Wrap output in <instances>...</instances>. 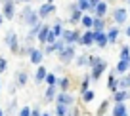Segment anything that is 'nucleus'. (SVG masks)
I'll return each instance as SVG.
<instances>
[{
	"label": "nucleus",
	"mask_w": 130,
	"mask_h": 116,
	"mask_svg": "<svg viewBox=\"0 0 130 116\" xmlns=\"http://www.w3.org/2000/svg\"><path fill=\"white\" fill-rule=\"evenodd\" d=\"M21 17H23V23L29 25V27H35L37 23H40V17H38V13L35 12L32 8H23Z\"/></svg>",
	"instance_id": "f257e3e1"
},
{
	"label": "nucleus",
	"mask_w": 130,
	"mask_h": 116,
	"mask_svg": "<svg viewBox=\"0 0 130 116\" xmlns=\"http://www.w3.org/2000/svg\"><path fill=\"white\" fill-rule=\"evenodd\" d=\"M37 13H38V17H40V19H46L48 15L56 13V4H54V2H46V4H42L40 8L37 10Z\"/></svg>",
	"instance_id": "f03ea898"
},
{
	"label": "nucleus",
	"mask_w": 130,
	"mask_h": 116,
	"mask_svg": "<svg viewBox=\"0 0 130 116\" xmlns=\"http://www.w3.org/2000/svg\"><path fill=\"white\" fill-rule=\"evenodd\" d=\"M2 15H4V19H13V15H15V2L13 0H4Z\"/></svg>",
	"instance_id": "7ed1b4c3"
},
{
	"label": "nucleus",
	"mask_w": 130,
	"mask_h": 116,
	"mask_svg": "<svg viewBox=\"0 0 130 116\" xmlns=\"http://www.w3.org/2000/svg\"><path fill=\"white\" fill-rule=\"evenodd\" d=\"M78 32L77 31H61V34H59V38L63 42H67V44H73V42H77L78 40Z\"/></svg>",
	"instance_id": "20e7f679"
},
{
	"label": "nucleus",
	"mask_w": 130,
	"mask_h": 116,
	"mask_svg": "<svg viewBox=\"0 0 130 116\" xmlns=\"http://www.w3.org/2000/svg\"><path fill=\"white\" fill-rule=\"evenodd\" d=\"M73 57H75V48L71 44L67 46V48H63V50H61V53H59V59L63 61V63H69Z\"/></svg>",
	"instance_id": "39448f33"
},
{
	"label": "nucleus",
	"mask_w": 130,
	"mask_h": 116,
	"mask_svg": "<svg viewBox=\"0 0 130 116\" xmlns=\"http://www.w3.org/2000/svg\"><path fill=\"white\" fill-rule=\"evenodd\" d=\"M6 44H10V48H12L13 53L19 52V46H17V36H15V32H13V31H10L8 34H6Z\"/></svg>",
	"instance_id": "423d86ee"
},
{
	"label": "nucleus",
	"mask_w": 130,
	"mask_h": 116,
	"mask_svg": "<svg viewBox=\"0 0 130 116\" xmlns=\"http://www.w3.org/2000/svg\"><path fill=\"white\" fill-rule=\"evenodd\" d=\"M113 17H115V23H117V25H122V23H126L128 12H126L124 8H117V10H115V13H113Z\"/></svg>",
	"instance_id": "0eeeda50"
},
{
	"label": "nucleus",
	"mask_w": 130,
	"mask_h": 116,
	"mask_svg": "<svg viewBox=\"0 0 130 116\" xmlns=\"http://www.w3.org/2000/svg\"><path fill=\"white\" fill-rule=\"evenodd\" d=\"M94 44H98L100 48L107 46V36L103 34V31H94Z\"/></svg>",
	"instance_id": "6e6552de"
},
{
	"label": "nucleus",
	"mask_w": 130,
	"mask_h": 116,
	"mask_svg": "<svg viewBox=\"0 0 130 116\" xmlns=\"http://www.w3.org/2000/svg\"><path fill=\"white\" fill-rule=\"evenodd\" d=\"M105 68H107V63H105V61H100V63H96V65H94V71H92V78H94V80H98Z\"/></svg>",
	"instance_id": "1a4fd4ad"
},
{
	"label": "nucleus",
	"mask_w": 130,
	"mask_h": 116,
	"mask_svg": "<svg viewBox=\"0 0 130 116\" xmlns=\"http://www.w3.org/2000/svg\"><path fill=\"white\" fill-rule=\"evenodd\" d=\"M69 8H71V10H69L71 21H73V23H78V21H80V17H82V12L78 10V6H77V4H71Z\"/></svg>",
	"instance_id": "9d476101"
},
{
	"label": "nucleus",
	"mask_w": 130,
	"mask_h": 116,
	"mask_svg": "<svg viewBox=\"0 0 130 116\" xmlns=\"http://www.w3.org/2000/svg\"><path fill=\"white\" fill-rule=\"evenodd\" d=\"M78 42H80L82 46H90V44H94V31H88V32H84L82 36H78Z\"/></svg>",
	"instance_id": "9b49d317"
},
{
	"label": "nucleus",
	"mask_w": 130,
	"mask_h": 116,
	"mask_svg": "<svg viewBox=\"0 0 130 116\" xmlns=\"http://www.w3.org/2000/svg\"><path fill=\"white\" fill-rule=\"evenodd\" d=\"M29 55H31V63H32V65H40L44 53L38 52V50H31V52H29Z\"/></svg>",
	"instance_id": "f8f14e48"
},
{
	"label": "nucleus",
	"mask_w": 130,
	"mask_h": 116,
	"mask_svg": "<svg viewBox=\"0 0 130 116\" xmlns=\"http://www.w3.org/2000/svg\"><path fill=\"white\" fill-rule=\"evenodd\" d=\"M48 31H50L48 25H40V29H38V32H37V40L40 42V44L46 42V34H48Z\"/></svg>",
	"instance_id": "ddd939ff"
},
{
	"label": "nucleus",
	"mask_w": 130,
	"mask_h": 116,
	"mask_svg": "<svg viewBox=\"0 0 130 116\" xmlns=\"http://www.w3.org/2000/svg\"><path fill=\"white\" fill-rule=\"evenodd\" d=\"M107 44H113V42H117V38H119V27H111L109 29V32H107Z\"/></svg>",
	"instance_id": "4468645a"
},
{
	"label": "nucleus",
	"mask_w": 130,
	"mask_h": 116,
	"mask_svg": "<svg viewBox=\"0 0 130 116\" xmlns=\"http://www.w3.org/2000/svg\"><path fill=\"white\" fill-rule=\"evenodd\" d=\"M103 27H105V21H103V17H92V29L94 31H103Z\"/></svg>",
	"instance_id": "2eb2a0df"
},
{
	"label": "nucleus",
	"mask_w": 130,
	"mask_h": 116,
	"mask_svg": "<svg viewBox=\"0 0 130 116\" xmlns=\"http://www.w3.org/2000/svg\"><path fill=\"white\" fill-rule=\"evenodd\" d=\"M94 13H96L98 17H103L107 13V4H105V2H98L96 8H94Z\"/></svg>",
	"instance_id": "dca6fc26"
},
{
	"label": "nucleus",
	"mask_w": 130,
	"mask_h": 116,
	"mask_svg": "<svg viewBox=\"0 0 130 116\" xmlns=\"http://www.w3.org/2000/svg\"><path fill=\"white\" fill-rule=\"evenodd\" d=\"M50 31H52L54 34H56L57 38H59L61 31H63V29H61V19H56V21H54V25H52V27H50Z\"/></svg>",
	"instance_id": "f3484780"
},
{
	"label": "nucleus",
	"mask_w": 130,
	"mask_h": 116,
	"mask_svg": "<svg viewBox=\"0 0 130 116\" xmlns=\"http://www.w3.org/2000/svg\"><path fill=\"white\" fill-rule=\"evenodd\" d=\"M57 103H61V105H71L73 103V97L71 95H67V93H59V97H57Z\"/></svg>",
	"instance_id": "a211bd4d"
},
{
	"label": "nucleus",
	"mask_w": 130,
	"mask_h": 116,
	"mask_svg": "<svg viewBox=\"0 0 130 116\" xmlns=\"http://www.w3.org/2000/svg\"><path fill=\"white\" fill-rule=\"evenodd\" d=\"M78 23H80L82 27H86V29H92V17L86 15V13H82V17H80V21H78Z\"/></svg>",
	"instance_id": "6ab92c4d"
},
{
	"label": "nucleus",
	"mask_w": 130,
	"mask_h": 116,
	"mask_svg": "<svg viewBox=\"0 0 130 116\" xmlns=\"http://www.w3.org/2000/svg\"><path fill=\"white\" fill-rule=\"evenodd\" d=\"M126 114V108L122 103H117L115 105V110H113V116H124Z\"/></svg>",
	"instance_id": "aec40b11"
},
{
	"label": "nucleus",
	"mask_w": 130,
	"mask_h": 116,
	"mask_svg": "<svg viewBox=\"0 0 130 116\" xmlns=\"http://www.w3.org/2000/svg\"><path fill=\"white\" fill-rule=\"evenodd\" d=\"M130 67V61L128 59H121V63L117 65V72H126Z\"/></svg>",
	"instance_id": "412c9836"
},
{
	"label": "nucleus",
	"mask_w": 130,
	"mask_h": 116,
	"mask_svg": "<svg viewBox=\"0 0 130 116\" xmlns=\"http://www.w3.org/2000/svg\"><path fill=\"white\" fill-rule=\"evenodd\" d=\"M35 78H37V82H38V84H40V82L46 78V68L42 67V65H38V71H37V76H35Z\"/></svg>",
	"instance_id": "4be33fe9"
},
{
	"label": "nucleus",
	"mask_w": 130,
	"mask_h": 116,
	"mask_svg": "<svg viewBox=\"0 0 130 116\" xmlns=\"http://www.w3.org/2000/svg\"><path fill=\"white\" fill-rule=\"evenodd\" d=\"M27 84V72H17V86H25Z\"/></svg>",
	"instance_id": "5701e85b"
},
{
	"label": "nucleus",
	"mask_w": 130,
	"mask_h": 116,
	"mask_svg": "<svg viewBox=\"0 0 130 116\" xmlns=\"http://www.w3.org/2000/svg\"><path fill=\"white\" fill-rule=\"evenodd\" d=\"M126 97H128V93H126V91H117V93H115V103H122Z\"/></svg>",
	"instance_id": "b1692460"
},
{
	"label": "nucleus",
	"mask_w": 130,
	"mask_h": 116,
	"mask_svg": "<svg viewBox=\"0 0 130 116\" xmlns=\"http://www.w3.org/2000/svg\"><path fill=\"white\" fill-rule=\"evenodd\" d=\"M56 112H57V116H67V105H61V103H57Z\"/></svg>",
	"instance_id": "393cba45"
},
{
	"label": "nucleus",
	"mask_w": 130,
	"mask_h": 116,
	"mask_svg": "<svg viewBox=\"0 0 130 116\" xmlns=\"http://www.w3.org/2000/svg\"><path fill=\"white\" fill-rule=\"evenodd\" d=\"M121 59H130V48H128V46H122V50H121Z\"/></svg>",
	"instance_id": "a878e982"
},
{
	"label": "nucleus",
	"mask_w": 130,
	"mask_h": 116,
	"mask_svg": "<svg viewBox=\"0 0 130 116\" xmlns=\"http://www.w3.org/2000/svg\"><path fill=\"white\" fill-rule=\"evenodd\" d=\"M54 93H56V86H50L48 91H46V101H52L54 99Z\"/></svg>",
	"instance_id": "bb28decb"
},
{
	"label": "nucleus",
	"mask_w": 130,
	"mask_h": 116,
	"mask_svg": "<svg viewBox=\"0 0 130 116\" xmlns=\"http://www.w3.org/2000/svg\"><path fill=\"white\" fill-rule=\"evenodd\" d=\"M59 88L63 89V91H67V89H69V78H61L59 80Z\"/></svg>",
	"instance_id": "cd10ccee"
},
{
	"label": "nucleus",
	"mask_w": 130,
	"mask_h": 116,
	"mask_svg": "<svg viewBox=\"0 0 130 116\" xmlns=\"http://www.w3.org/2000/svg\"><path fill=\"white\" fill-rule=\"evenodd\" d=\"M92 99H94V91H92V89H86V91H84V101L90 103Z\"/></svg>",
	"instance_id": "c85d7f7f"
},
{
	"label": "nucleus",
	"mask_w": 130,
	"mask_h": 116,
	"mask_svg": "<svg viewBox=\"0 0 130 116\" xmlns=\"http://www.w3.org/2000/svg\"><path fill=\"white\" fill-rule=\"evenodd\" d=\"M56 38H57V36L54 34L52 31H48V34H46V42H48V44H52V42H56Z\"/></svg>",
	"instance_id": "c756f323"
},
{
	"label": "nucleus",
	"mask_w": 130,
	"mask_h": 116,
	"mask_svg": "<svg viewBox=\"0 0 130 116\" xmlns=\"http://www.w3.org/2000/svg\"><path fill=\"white\" fill-rule=\"evenodd\" d=\"M44 80L48 82V86H56V76H54V74H46Z\"/></svg>",
	"instance_id": "7c9ffc66"
},
{
	"label": "nucleus",
	"mask_w": 130,
	"mask_h": 116,
	"mask_svg": "<svg viewBox=\"0 0 130 116\" xmlns=\"http://www.w3.org/2000/svg\"><path fill=\"white\" fill-rule=\"evenodd\" d=\"M119 84H121V86H122V88H130V74H128V76H126V78H122V80H121V82H119Z\"/></svg>",
	"instance_id": "2f4dec72"
},
{
	"label": "nucleus",
	"mask_w": 130,
	"mask_h": 116,
	"mask_svg": "<svg viewBox=\"0 0 130 116\" xmlns=\"http://www.w3.org/2000/svg\"><path fill=\"white\" fill-rule=\"evenodd\" d=\"M109 89H113V91L117 89V84H115V74L109 76Z\"/></svg>",
	"instance_id": "473e14b6"
},
{
	"label": "nucleus",
	"mask_w": 130,
	"mask_h": 116,
	"mask_svg": "<svg viewBox=\"0 0 130 116\" xmlns=\"http://www.w3.org/2000/svg\"><path fill=\"white\" fill-rule=\"evenodd\" d=\"M105 110H107V101H103V103L100 105V108H98V114L102 116V114H103V112H105Z\"/></svg>",
	"instance_id": "72a5a7b5"
},
{
	"label": "nucleus",
	"mask_w": 130,
	"mask_h": 116,
	"mask_svg": "<svg viewBox=\"0 0 130 116\" xmlns=\"http://www.w3.org/2000/svg\"><path fill=\"white\" fill-rule=\"evenodd\" d=\"M6 67H8V61H6L4 57H0V72H4Z\"/></svg>",
	"instance_id": "f704fd0d"
},
{
	"label": "nucleus",
	"mask_w": 130,
	"mask_h": 116,
	"mask_svg": "<svg viewBox=\"0 0 130 116\" xmlns=\"http://www.w3.org/2000/svg\"><path fill=\"white\" fill-rule=\"evenodd\" d=\"M29 114H31V110H29L27 107H25V108H21V112H19V116H29Z\"/></svg>",
	"instance_id": "c9c22d12"
},
{
	"label": "nucleus",
	"mask_w": 130,
	"mask_h": 116,
	"mask_svg": "<svg viewBox=\"0 0 130 116\" xmlns=\"http://www.w3.org/2000/svg\"><path fill=\"white\" fill-rule=\"evenodd\" d=\"M100 61H102L100 57H90V65H96V63H100Z\"/></svg>",
	"instance_id": "e433bc0d"
},
{
	"label": "nucleus",
	"mask_w": 130,
	"mask_h": 116,
	"mask_svg": "<svg viewBox=\"0 0 130 116\" xmlns=\"http://www.w3.org/2000/svg\"><path fill=\"white\" fill-rule=\"evenodd\" d=\"M52 52H56V48H54V42L48 46V48H46V53H52Z\"/></svg>",
	"instance_id": "4c0bfd02"
},
{
	"label": "nucleus",
	"mask_w": 130,
	"mask_h": 116,
	"mask_svg": "<svg viewBox=\"0 0 130 116\" xmlns=\"http://www.w3.org/2000/svg\"><path fill=\"white\" fill-rule=\"evenodd\" d=\"M29 116H40V112H38V110H32V112H31Z\"/></svg>",
	"instance_id": "58836bf2"
},
{
	"label": "nucleus",
	"mask_w": 130,
	"mask_h": 116,
	"mask_svg": "<svg viewBox=\"0 0 130 116\" xmlns=\"http://www.w3.org/2000/svg\"><path fill=\"white\" fill-rule=\"evenodd\" d=\"M126 36H130V25L126 27Z\"/></svg>",
	"instance_id": "ea45409f"
},
{
	"label": "nucleus",
	"mask_w": 130,
	"mask_h": 116,
	"mask_svg": "<svg viewBox=\"0 0 130 116\" xmlns=\"http://www.w3.org/2000/svg\"><path fill=\"white\" fill-rule=\"evenodd\" d=\"M2 19H4V15H2V13H0V25H2Z\"/></svg>",
	"instance_id": "a19ab883"
},
{
	"label": "nucleus",
	"mask_w": 130,
	"mask_h": 116,
	"mask_svg": "<svg viewBox=\"0 0 130 116\" xmlns=\"http://www.w3.org/2000/svg\"><path fill=\"white\" fill-rule=\"evenodd\" d=\"M21 2H32V0H21Z\"/></svg>",
	"instance_id": "79ce46f5"
},
{
	"label": "nucleus",
	"mask_w": 130,
	"mask_h": 116,
	"mask_svg": "<svg viewBox=\"0 0 130 116\" xmlns=\"http://www.w3.org/2000/svg\"><path fill=\"white\" fill-rule=\"evenodd\" d=\"M46 2H54V0H46Z\"/></svg>",
	"instance_id": "37998d69"
},
{
	"label": "nucleus",
	"mask_w": 130,
	"mask_h": 116,
	"mask_svg": "<svg viewBox=\"0 0 130 116\" xmlns=\"http://www.w3.org/2000/svg\"><path fill=\"white\" fill-rule=\"evenodd\" d=\"M42 116H50V114H42Z\"/></svg>",
	"instance_id": "c03bdc74"
},
{
	"label": "nucleus",
	"mask_w": 130,
	"mask_h": 116,
	"mask_svg": "<svg viewBox=\"0 0 130 116\" xmlns=\"http://www.w3.org/2000/svg\"><path fill=\"white\" fill-rule=\"evenodd\" d=\"M0 116H2V110H0Z\"/></svg>",
	"instance_id": "a18cd8bd"
}]
</instances>
